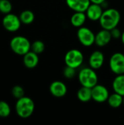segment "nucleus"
I'll list each match as a JSON object with an SVG mask.
<instances>
[{
    "label": "nucleus",
    "instance_id": "nucleus-1",
    "mask_svg": "<svg viewBox=\"0 0 124 125\" xmlns=\"http://www.w3.org/2000/svg\"><path fill=\"white\" fill-rule=\"evenodd\" d=\"M121 13L115 8H106L99 21L102 29L111 30L118 27L121 21Z\"/></svg>",
    "mask_w": 124,
    "mask_h": 125
},
{
    "label": "nucleus",
    "instance_id": "nucleus-2",
    "mask_svg": "<svg viewBox=\"0 0 124 125\" xmlns=\"http://www.w3.org/2000/svg\"><path fill=\"white\" fill-rule=\"evenodd\" d=\"M34 109L35 104L31 98L24 96L17 100L15 103V111L19 117L23 119L30 117L34 114Z\"/></svg>",
    "mask_w": 124,
    "mask_h": 125
},
{
    "label": "nucleus",
    "instance_id": "nucleus-3",
    "mask_svg": "<svg viewBox=\"0 0 124 125\" xmlns=\"http://www.w3.org/2000/svg\"><path fill=\"white\" fill-rule=\"evenodd\" d=\"M77 78L82 86L93 88L98 83L97 73L91 67L82 68L78 73Z\"/></svg>",
    "mask_w": 124,
    "mask_h": 125
},
{
    "label": "nucleus",
    "instance_id": "nucleus-4",
    "mask_svg": "<svg viewBox=\"0 0 124 125\" xmlns=\"http://www.w3.org/2000/svg\"><path fill=\"white\" fill-rule=\"evenodd\" d=\"M31 43L23 36H15L10 40V46L11 50L17 55L23 56L31 51Z\"/></svg>",
    "mask_w": 124,
    "mask_h": 125
},
{
    "label": "nucleus",
    "instance_id": "nucleus-5",
    "mask_svg": "<svg viewBox=\"0 0 124 125\" xmlns=\"http://www.w3.org/2000/svg\"><path fill=\"white\" fill-rule=\"evenodd\" d=\"M83 62L84 55L83 52L78 49H71L65 54L64 62L66 66L77 69L83 64Z\"/></svg>",
    "mask_w": 124,
    "mask_h": 125
},
{
    "label": "nucleus",
    "instance_id": "nucleus-6",
    "mask_svg": "<svg viewBox=\"0 0 124 125\" xmlns=\"http://www.w3.org/2000/svg\"><path fill=\"white\" fill-rule=\"evenodd\" d=\"M77 37L80 43L85 47H91L95 44L96 34L88 27L81 26L78 28Z\"/></svg>",
    "mask_w": 124,
    "mask_h": 125
},
{
    "label": "nucleus",
    "instance_id": "nucleus-7",
    "mask_svg": "<svg viewBox=\"0 0 124 125\" xmlns=\"http://www.w3.org/2000/svg\"><path fill=\"white\" fill-rule=\"evenodd\" d=\"M109 67L115 75L124 74V54L121 52L113 53L109 60Z\"/></svg>",
    "mask_w": 124,
    "mask_h": 125
},
{
    "label": "nucleus",
    "instance_id": "nucleus-8",
    "mask_svg": "<svg viewBox=\"0 0 124 125\" xmlns=\"http://www.w3.org/2000/svg\"><path fill=\"white\" fill-rule=\"evenodd\" d=\"M21 21L19 16L13 13H8L4 15L2 19L3 27L10 32H15L19 30L21 26Z\"/></svg>",
    "mask_w": 124,
    "mask_h": 125
},
{
    "label": "nucleus",
    "instance_id": "nucleus-9",
    "mask_svg": "<svg viewBox=\"0 0 124 125\" xmlns=\"http://www.w3.org/2000/svg\"><path fill=\"white\" fill-rule=\"evenodd\" d=\"M91 91H92V100L98 103H103L107 102L110 94L109 90L106 86L99 83H97L96 86L91 88Z\"/></svg>",
    "mask_w": 124,
    "mask_h": 125
},
{
    "label": "nucleus",
    "instance_id": "nucleus-10",
    "mask_svg": "<svg viewBox=\"0 0 124 125\" xmlns=\"http://www.w3.org/2000/svg\"><path fill=\"white\" fill-rule=\"evenodd\" d=\"M49 90L52 96L56 98H61L66 96L67 93V87L66 84L61 81H55L50 85Z\"/></svg>",
    "mask_w": 124,
    "mask_h": 125
},
{
    "label": "nucleus",
    "instance_id": "nucleus-11",
    "mask_svg": "<svg viewBox=\"0 0 124 125\" xmlns=\"http://www.w3.org/2000/svg\"><path fill=\"white\" fill-rule=\"evenodd\" d=\"M103 7L101 4L91 3L86 11L85 12L88 18L91 21H99L102 13H103Z\"/></svg>",
    "mask_w": 124,
    "mask_h": 125
},
{
    "label": "nucleus",
    "instance_id": "nucleus-12",
    "mask_svg": "<svg viewBox=\"0 0 124 125\" xmlns=\"http://www.w3.org/2000/svg\"><path fill=\"white\" fill-rule=\"evenodd\" d=\"M105 62V55L100 51H94L91 53L88 59L89 67L96 70L100 69Z\"/></svg>",
    "mask_w": 124,
    "mask_h": 125
},
{
    "label": "nucleus",
    "instance_id": "nucleus-13",
    "mask_svg": "<svg viewBox=\"0 0 124 125\" xmlns=\"http://www.w3.org/2000/svg\"><path fill=\"white\" fill-rule=\"evenodd\" d=\"M112 39L113 37L110 31L107 29H102L96 34L95 44L98 47H105L110 42Z\"/></svg>",
    "mask_w": 124,
    "mask_h": 125
},
{
    "label": "nucleus",
    "instance_id": "nucleus-14",
    "mask_svg": "<svg viewBox=\"0 0 124 125\" xmlns=\"http://www.w3.org/2000/svg\"><path fill=\"white\" fill-rule=\"evenodd\" d=\"M66 4L74 12H86L91 4L90 0H66Z\"/></svg>",
    "mask_w": 124,
    "mask_h": 125
},
{
    "label": "nucleus",
    "instance_id": "nucleus-15",
    "mask_svg": "<svg viewBox=\"0 0 124 125\" xmlns=\"http://www.w3.org/2000/svg\"><path fill=\"white\" fill-rule=\"evenodd\" d=\"M23 62L24 66L28 69L35 68L39 63V56L38 54L34 53L32 51H29L25 55L23 56Z\"/></svg>",
    "mask_w": 124,
    "mask_h": 125
},
{
    "label": "nucleus",
    "instance_id": "nucleus-16",
    "mask_svg": "<svg viewBox=\"0 0 124 125\" xmlns=\"http://www.w3.org/2000/svg\"><path fill=\"white\" fill-rule=\"evenodd\" d=\"M87 19V16L85 12H75L70 18L71 24L75 28H80L83 26Z\"/></svg>",
    "mask_w": 124,
    "mask_h": 125
},
{
    "label": "nucleus",
    "instance_id": "nucleus-17",
    "mask_svg": "<svg viewBox=\"0 0 124 125\" xmlns=\"http://www.w3.org/2000/svg\"><path fill=\"white\" fill-rule=\"evenodd\" d=\"M77 99L82 103H88L92 100V91L91 88L82 86L78 89L77 92Z\"/></svg>",
    "mask_w": 124,
    "mask_h": 125
},
{
    "label": "nucleus",
    "instance_id": "nucleus-18",
    "mask_svg": "<svg viewBox=\"0 0 124 125\" xmlns=\"http://www.w3.org/2000/svg\"><path fill=\"white\" fill-rule=\"evenodd\" d=\"M114 92L124 96V74L116 75L112 83Z\"/></svg>",
    "mask_w": 124,
    "mask_h": 125
},
{
    "label": "nucleus",
    "instance_id": "nucleus-19",
    "mask_svg": "<svg viewBox=\"0 0 124 125\" xmlns=\"http://www.w3.org/2000/svg\"><path fill=\"white\" fill-rule=\"evenodd\" d=\"M107 102L111 108H118L123 105L124 96H122L120 94H118L116 92H114V93L110 94Z\"/></svg>",
    "mask_w": 124,
    "mask_h": 125
},
{
    "label": "nucleus",
    "instance_id": "nucleus-20",
    "mask_svg": "<svg viewBox=\"0 0 124 125\" xmlns=\"http://www.w3.org/2000/svg\"><path fill=\"white\" fill-rule=\"evenodd\" d=\"M19 18L22 23L28 25V24H31V23H33V21H34L35 16L32 11L29 10H26L21 12V13L19 15Z\"/></svg>",
    "mask_w": 124,
    "mask_h": 125
},
{
    "label": "nucleus",
    "instance_id": "nucleus-21",
    "mask_svg": "<svg viewBox=\"0 0 124 125\" xmlns=\"http://www.w3.org/2000/svg\"><path fill=\"white\" fill-rule=\"evenodd\" d=\"M11 108L10 105L4 100H0V117L6 118L10 115Z\"/></svg>",
    "mask_w": 124,
    "mask_h": 125
},
{
    "label": "nucleus",
    "instance_id": "nucleus-22",
    "mask_svg": "<svg viewBox=\"0 0 124 125\" xmlns=\"http://www.w3.org/2000/svg\"><path fill=\"white\" fill-rule=\"evenodd\" d=\"M45 48V43L41 40H35L31 45V51L37 53L38 55L42 53Z\"/></svg>",
    "mask_w": 124,
    "mask_h": 125
},
{
    "label": "nucleus",
    "instance_id": "nucleus-23",
    "mask_svg": "<svg viewBox=\"0 0 124 125\" xmlns=\"http://www.w3.org/2000/svg\"><path fill=\"white\" fill-rule=\"evenodd\" d=\"M12 9V3L9 0H0V12L4 15L10 13Z\"/></svg>",
    "mask_w": 124,
    "mask_h": 125
},
{
    "label": "nucleus",
    "instance_id": "nucleus-24",
    "mask_svg": "<svg viewBox=\"0 0 124 125\" xmlns=\"http://www.w3.org/2000/svg\"><path fill=\"white\" fill-rule=\"evenodd\" d=\"M11 92H12V95L13 96V97L17 100L25 96V92H24L23 88L19 85L14 86L12 89Z\"/></svg>",
    "mask_w": 124,
    "mask_h": 125
},
{
    "label": "nucleus",
    "instance_id": "nucleus-25",
    "mask_svg": "<svg viewBox=\"0 0 124 125\" xmlns=\"http://www.w3.org/2000/svg\"><path fill=\"white\" fill-rule=\"evenodd\" d=\"M63 75L67 79H72L76 75V69L66 66L63 70Z\"/></svg>",
    "mask_w": 124,
    "mask_h": 125
},
{
    "label": "nucleus",
    "instance_id": "nucleus-26",
    "mask_svg": "<svg viewBox=\"0 0 124 125\" xmlns=\"http://www.w3.org/2000/svg\"><path fill=\"white\" fill-rule=\"evenodd\" d=\"M110 33H111V35H112L113 39H115V40L121 39V35H122L121 31L118 27H115V28L111 29V30H110Z\"/></svg>",
    "mask_w": 124,
    "mask_h": 125
},
{
    "label": "nucleus",
    "instance_id": "nucleus-27",
    "mask_svg": "<svg viewBox=\"0 0 124 125\" xmlns=\"http://www.w3.org/2000/svg\"><path fill=\"white\" fill-rule=\"evenodd\" d=\"M91 3H94V4H102V3H104L105 1H106L107 0H90Z\"/></svg>",
    "mask_w": 124,
    "mask_h": 125
},
{
    "label": "nucleus",
    "instance_id": "nucleus-28",
    "mask_svg": "<svg viewBox=\"0 0 124 125\" xmlns=\"http://www.w3.org/2000/svg\"><path fill=\"white\" fill-rule=\"evenodd\" d=\"M121 42L124 45V31L122 32V35H121Z\"/></svg>",
    "mask_w": 124,
    "mask_h": 125
},
{
    "label": "nucleus",
    "instance_id": "nucleus-29",
    "mask_svg": "<svg viewBox=\"0 0 124 125\" xmlns=\"http://www.w3.org/2000/svg\"><path fill=\"white\" fill-rule=\"evenodd\" d=\"M123 105H124V102H123Z\"/></svg>",
    "mask_w": 124,
    "mask_h": 125
}]
</instances>
